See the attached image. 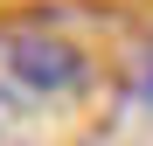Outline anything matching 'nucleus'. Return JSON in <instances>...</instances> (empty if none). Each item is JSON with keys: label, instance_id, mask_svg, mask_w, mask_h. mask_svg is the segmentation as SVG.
<instances>
[{"label": "nucleus", "instance_id": "f257e3e1", "mask_svg": "<svg viewBox=\"0 0 153 146\" xmlns=\"http://www.w3.org/2000/svg\"><path fill=\"white\" fill-rule=\"evenodd\" d=\"M7 77L28 97H76L91 84V56L63 35H14L7 42Z\"/></svg>", "mask_w": 153, "mask_h": 146}]
</instances>
